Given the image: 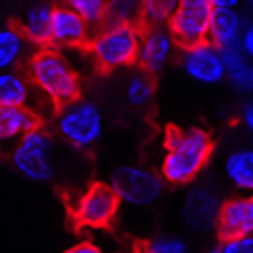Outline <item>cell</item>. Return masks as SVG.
<instances>
[{
  "instance_id": "cell-16",
  "label": "cell",
  "mask_w": 253,
  "mask_h": 253,
  "mask_svg": "<svg viewBox=\"0 0 253 253\" xmlns=\"http://www.w3.org/2000/svg\"><path fill=\"white\" fill-rule=\"evenodd\" d=\"M51 13L53 5L51 3H33L23 10L18 20V28L23 33V38L28 41L31 48H43L48 46V36H51Z\"/></svg>"
},
{
  "instance_id": "cell-15",
  "label": "cell",
  "mask_w": 253,
  "mask_h": 253,
  "mask_svg": "<svg viewBox=\"0 0 253 253\" xmlns=\"http://www.w3.org/2000/svg\"><path fill=\"white\" fill-rule=\"evenodd\" d=\"M248 13H241L238 8H215L208 41H213L218 48H238Z\"/></svg>"
},
{
  "instance_id": "cell-17",
  "label": "cell",
  "mask_w": 253,
  "mask_h": 253,
  "mask_svg": "<svg viewBox=\"0 0 253 253\" xmlns=\"http://www.w3.org/2000/svg\"><path fill=\"white\" fill-rule=\"evenodd\" d=\"M223 56V71L225 79L233 91H238L241 96H248L253 89V61L251 56H246L241 48H218Z\"/></svg>"
},
{
  "instance_id": "cell-22",
  "label": "cell",
  "mask_w": 253,
  "mask_h": 253,
  "mask_svg": "<svg viewBox=\"0 0 253 253\" xmlns=\"http://www.w3.org/2000/svg\"><path fill=\"white\" fill-rule=\"evenodd\" d=\"M177 0H139V26H167Z\"/></svg>"
},
{
  "instance_id": "cell-10",
  "label": "cell",
  "mask_w": 253,
  "mask_h": 253,
  "mask_svg": "<svg viewBox=\"0 0 253 253\" xmlns=\"http://www.w3.org/2000/svg\"><path fill=\"white\" fill-rule=\"evenodd\" d=\"M180 43L175 41L172 31L167 26H139V43L134 66L147 74H160L170 66V61L177 56Z\"/></svg>"
},
{
  "instance_id": "cell-25",
  "label": "cell",
  "mask_w": 253,
  "mask_h": 253,
  "mask_svg": "<svg viewBox=\"0 0 253 253\" xmlns=\"http://www.w3.org/2000/svg\"><path fill=\"white\" fill-rule=\"evenodd\" d=\"M142 253H190V243L180 236H155L144 243Z\"/></svg>"
},
{
  "instance_id": "cell-5",
  "label": "cell",
  "mask_w": 253,
  "mask_h": 253,
  "mask_svg": "<svg viewBox=\"0 0 253 253\" xmlns=\"http://www.w3.org/2000/svg\"><path fill=\"white\" fill-rule=\"evenodd\" d=\"M56 147L53 137L43 129L36 126L28 134H23L18 142L10 144L8 150V162L10 167L31 182H51L56 177Z\"/></svg>"
},
{
  "instance_id": "cell-30",
  "label": "cell",
  "mask_w": 253,
  "mask_h": 253,
  "mask_svg": "<svg viewBox=\"0 0 253 253\" xmlns=\"http://www.w3.org/2000/svg\"><path fill=\"white\" fill-rule=\"evenodd\" d=\"M215 8H241L243 0H210Z\"/></svg>"
},
{
  "instance_id": "cell-1",
  "label": "cell",
  "mask_w": 253,
  "mask_h": 253,
  "mask_svg": "<svg viewBox=\"0 0 253 253\" xmlns=\"http://www.w3.org/2000/svg\"><path fill=\"white\" fill-rule=\"evenodd\" d=\"M213 152H215V142L208 129H200V126H190V129L172 126V129L165 132L157 172L165 185H175V187L193 185L210 165Z\"/></svg>"
},
{
  "instance_id": "cell-31",
  "label": "cell",
  "mask_w": 253,
  "mask_h": 253,
  "mask_svg": "<svg viewBox=\"0 0 253 253\" xmlns=\"http://www.w3.org/2000/svg\"><path fill=\"white\" fill-rule=\"evenodd\" d=\"M203 253H218V248H208V251H203Z\"/></svg>"
},
{
  "instance_id": "cell-21",
  "label": "cell",
  "mask_w": 253,
  "mask_h": 253,
  "mask_svg": "<svg viewBox=\"0 0 253 253\" xmlns=\"http://www.w3.org/2000/svg\"><path fill=\"white\" fill-rule=\"evenodd\" d=\"M152 99H155V81H152V74L134 71V74L126 76V81H124V101L129 104L132 109L144 112V109L152 104Z\"/></svg>"
},
{
  "instance_id": "cell-26",
  "label": "cell",
  "mask_w": 253,
  "mask_h": 253,
  "mask_svg": "<svg viewBox=\"0 0 253 253\" xmlns=\"http://www.w3.org/2000/svg\"><path fill=\"white\" fill-rule=\"evenodd\" d=\"M215 248H218V253H253V236L223 238Z\"/></svg>"
},
{
  "instance_id": "cell-4",
  "label": "cell",
  "mask_w": 253,
  "mask_h": 253,
  "mask_svg": "<svg viewBox=\"0 0 253 253\" xmlns=\"http://www.w3.org/2000/svg\"><path fill=\"white\" fill-rule=\"evenodd\" d=\"M56 134L76 152H89L104 137V112L96 101L76 96L56 107Z\"/></svg>"
},
{
  "instance_id": "cell-27",
  "label": "cell",
  "mask_w": 253,
  "mask_h": 253,
  "mask_svg": "<svg viewBox=\"0 0 253 253\" xmlns=\"http://www.w3.org/2000/svg\"><path fill=\"white\" fill-rule=\"evenodd\" d=\"M238 48L253 58V26H251V18L246 20V26H243V33H241V41H238Z\"/></svg>"
},
{
  "instance_id": "cell-7",
  "label": "cell",
  "mask_w": 253,
  "mask_h": 253,
  "mask_svg": "<svg viewBox=\"0 0 253 253\" xmlns=\"http://www.w3.org/2000/svg\"><path fill=\"white\" fill-rule=\"evenodd\" d=\"M119 198L109 182H91L84 187L74 203V220L79 228L104 230L119 215Z\"/></svg>"
},
{
  "instance_id": "cell-18",
  "label": "cell",
  "mask_w": 253,
  "mask_h": 253,
  "mask_svg": "<svg viewBox=\"0 0 253 253\" xmlns=\"http://www.w3.org/2000/svg\"><path fill=\"white\" fill-rule=\"evenodd\" d=\"M223 177L238 193L253 190V150L251 147H236L223 160Z\"/></svg>"
},
{
  "instance_id": "cell-20",
  "label": "cell",
  "mask_w": 253,
  "mask_h": 253,
  "mask_svg": "<svg viewBox=\"0 0 253 253\" xmlns=\"http://www.w3.org/2000/svg\"><path fill=\"white\" fill-rule=\"evenodd\" d=\"M0 104H31V107L36 109L33 89H31L26 74H20V71H0Z\"/></svg>"
},
{
  "instance_id": "cell-12",
  "label": "cell",
  "mask_w": 253,
  "mask_h": 253,
  "mask_svg": "<svg viewBox=\"0 0 253 253\" xmlns=\"http://www.w3.org/2000/svg\"><path fill=\"white\" fill-rule=\"evenodd\" d=\"M213 230H215L218 241L251 236L253 233V198L248 193H238L233 198H223Z\"/></svg>"
},
{
  "instance_id": "cell-29",
  "label": "cell",
  "mask_w": 253,
  "mask_h": 253,
  "mask_svg": "<svg viewBox=\"0 0 253 253\" xmlns=\"http://www.w3.org/2000/svg\"><path fill=\"white\" fill-rule=\"evenodd\" d=\"M238 124L243 126L246 132H253V104H251V99H248V96H246L243 107H241V114H238Z\"/></svg>"
},
{
  "instance_id": "cell-14",
  "label": "cell",
  "mask_w": 253,
  "mask_h": 253,
  "mask_svg": "<svg viewBox=\"0 0 253 253\" xmlns=\"http://www.w3.org/2000/svg\"><path fill=\"white\" fill-rule=\"evenodd\" d=\"M36 126H41V114L31 104H0V147H10Z\"/></svg>"
},
{
  "instance_id": "cell-19",
  "label": "cell",
  "mask_w": 253,
  "mask_h": 253,
  "mask_svg": "<svg viewBox=\"0 0 253 253\" xmlns=\"http://www.w3.org/2000/svg\"><path fill=\"white\" fill-rule=\"evenodd\" d=\"M31 53L28 41L18 26H0V71H15Z\"/></svg>"
},
{
  "instance_id": "cell-24",
  "label": "cell",
  "mask_w": 253,
  "mask_h": 253,
  "mask_svg": "<svg viewBox=\"0 0 253 253\" xmlns=\"http://www.w3.org/2000/svg\"><path fill=\"white\" fill-rule=\"evenodd\" d=\"M107 20L139 23V0H107Z\"/></svg>"
},
{
  "instance_id": "cell-13",
  "label": "cell",
  "mask_w": 253,
  "mask_h": 253,
  "mask_svg": "<svg viewBox=\"0 0 253 253\" xmlns=\"http://www.w3.org/2000/svg\"><path fill=\"white\" fill-rule=\"evenodd\" d=\"M220 203H223V195L218 193V187L205 185V182L193 185L185 198V208H182L187 225L195 230H203V233L205 230H213Z\"/></svg>"
},
{
  "instance_id": "cell-2",
  "label": "cell",
  "mask_w": 253,
  "mask_h": 253,
  "mask_svg": "<svg viewBox=\"0 0 253 253\" xmlns=\"http://www.w3.org/2000/svg\"><path fill=\"white\" fill-rule=\"evenodd\" d=\"M23 74L33 94L46 99L53 109L81 96V71L61 48L43 46L31 51L23 63Z\"/></svg>"
},
{
  "instance_id": "cell-11",
  "label": "cell",
  "mask_w": 253,
  "mask_h": 253,
  "mask_svg": "<svg viewBox=\"0 0 253 253\" xmlns=\"http://www.w3.org/2000/svg\"><path fill=\"white\" fill-rule=\"evenodd\" d=\"M91 31H94V26H89L86 20L79 13H74L71 8L53 5L48 46L61 48V51H81V48H86Z\"/></svg>"
},
{
  "instance_id": "cell-3",
  "label": "cell",
  "mask_w": 253,
  "mask_h": 253,
  "mask_svg": "<svg viewBox=\"0 0 253 253\" xmlns=\"http://www.w3.org/2000/svg\"><path fill=\"white\" fill-rule=\"evenodd\" d=\"M139 43V23H122V20H104L94 26L86 53L99 71H122L134 66Z\"/></svg>"
},
{
  "instance_id": "cell-9",
  "label": "cell",
  "mask_w": 253,
  "mask_h": 253,
  "mask_svg": "<svg viewBox=\"0 0 253 253\" xmlns=\"http://www.w3.org/2000/svg\"><path fill=\"white\" fill-rule=\"evenodd\" d=\"M180 71L190 79L200 84V86H218L225 79L223 71V56L213 41H200V43L180 46L177 51Z\"/></svg>"
},
{
  "instance_id": "cell-8",
  "label": "cell",
  "mask_w": 253,
  "mask_h": 253,
  "mask_svg": "<svg viewBox=\"0 0 253 253\" xmlns=\"http://www.w3.org/2000/svg\"><path fill=\"white\" fill-rule=\"evenodd\" d=\"M215 5L210 0H177V5L167 20V28L172 31L180 46L200 43L210 36V23H213Z\"/></svg>"
},
{
  "instance_id": "cell-28",
  "label": "cell",
  "mask_w": 253,
  "mask_h": 253,
  "mask_svg": "<svg viewBox=\"0 0 253 253\" xmlns=\"http://www.w3.org/2000/svg\"><path fill=\"white\" fill-rule=\"evenodd\" d=\"M63 253H107V251H104L99 243H94V241H76Z\"/></svg>"
},
{
  "instance_id": "cell-23",
  "label": "cell",
  "mask_w": 253,
  "mask_h": 253,
  "mask_svg": "<svg viewBox=\"0 0 253 253\" xmlns=\"http://www.w3.org/2000/svg\"><path fill=\"white\" fill-rule=\"evenodd\" d=\"M61 5L79 13L89 26H99L107 20V0H61Z\"/></svg>"
},
{
  "instance_id": "cell-6",
  "label": "cell",
  "mask_w": 253,
  "mask_h": 253,
  "mask_svg": "<svg viewBox=\"0 0 253 253\" xmlns=\"http://www.w3.org/2000/svg\"><path fill=\"white\" fill-rule=\"evenodd\" d=\"M112 190L117 193L119 203L129 205V208H150L155 205L162 193H165V182L160 172L150 170L144 165H124L112 175Z\"/></svg>"
}]
</instances>
